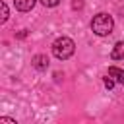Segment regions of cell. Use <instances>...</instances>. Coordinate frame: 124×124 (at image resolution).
Returning a JSON list of instances; mask_svg holds the SVG:
<instances>
[{
	"label": "cell",
	"instance_id": "obj_3",
	"mask_svg": "<svg viewBox=\"0 0 124 124\" xmlns=\"http://www.w3.org/2000/svg\"><path fill=\"white\" fill-rule=\"evenodd\" d=\"M31 66H33L35 70H39V72H45V70L48 68V58H46L45 54H35V56L31 58Z\"/></svg>",
	"mask_w": 124,
	"mask_h": 124
},
{
	"label": "cell",
	"instance_id": "obj_7",
	"mask_svg": "<svg viewBox=\"0 0 124 124\" xmlns=\"http://www.w3.org/2000/svg\"><path fill=\"white\" fill-rule=\"evenodd\" d=\"M0 21L4 23V21H8V6H6V2H0Z\"/></svg>",
	"mask_w": 124,
	"mask_h": 124
},
{
	"label": "cell",
	"instance_id": "obj_12",
	"mask_svg": "<svg viewBox=\"0 0 124 124\" xmlns=\"http://www.w3.org/2000/svg\"><path fill=\"white\" fill-rule=\"evenodd\" d=\"M25 35H27V31H25V29H23V31H21V33H17V37H19V39H23V37H25Z\"/></svg>",
	"mask_w": 124,
	"mask_h": 124
},
{
	"label": "cell",
	"instance_id": "obj_1",
	"mask_svg": "<svg viewBox=\"0 0 124 124\" xmlns=\"http://www.w3.org/2000/svg\"><path fill=\"white\" fill-rule=\"evenodd\" d=\"M112 27H114V19H112V16H108V14H105V12L97 14V16L91 19V31H93L95 35H99V37L110 35V33H112Z\"/></svg>",
	"mask_w": 124,
	"mask_h": 124
},
{
	"label": "cell",
	"instance_id": "obj_9",
	"mask_svg": "<svg viewBox=\"0 0 124 124\" xmlns=\"http://www.w3.org/2000/svg\"><path fill=\"white\" fill-rule=\"evenodd\" d=\"M114 83H116V81H114V79H112V78H110V76L107 74V76H105V87L112 89V87H114Z\"/></svg>",
	"mask_w": 124,
	"mask_h": 124
},
{
	"label": "cell",
	"instance_id": "obj_4",
	"mask_svg": "<svg viewBox=\"0 0 124 124\" xmlns=\"http://www.w3.org/2000/svg\"><path fill=\"white\" fill-rule=\"evenodd\" d=\"M107 74H108L116 83H124V70H122V68H118V66H110Z\"/></svg>",
	"mask_w": 124,
	"mask_h": 124
},
{
	"label": "cell",
	"instance_id": "obj_8",
	"mask_svg": "<svg viewBox=\"0 0 124 124\" xmlns=\"http://www.w3.org/2000/svg\"><path fill=\"white\" fill-rule=\"evenodd\" d=\"M41 4H43V6H46V8H54V6H58V4H60V0H41Z\"/></svg>",
	"mask_w": 124,
	"mask_h": 124
},
{
	"label": "cell",
	"instance_id": "obj_6",
	"mask_svg": "<svg viewBox=\"0 0 124 124\" xmlns=\"http://www.w3.org/2000/svg\"><path fill=\"white\" fill-rule=\"evenodd\" d=\"M110 58H112V60L124 58V43H116V45H114V48H112V52H110Z\"/></svg>",
	"mask_w": 124,
	"mask_h": 124
},
{
	"label": "cell",
	"instance_id": "obj_11",
	"mask_svg": "<svg viewBox=\"0 0 124 124\" xmlns=\"http://www.w3.org/2000/svg\"><path fill=\"white\" fill-rule=\"evenodd\" d=\"M0 124H16V120H14V118H6V116H2V118H0Z\"/></svg>",
	"mask_w": 124,
	"mask_h": 124
},
{
	"label": "cell",
	"instance_id": "obj_5",
	"mask_svg": "<svg viewBox=\"0 0 124 124\" xmlns=\"http://www.w3.org/2000/svg\"><path fill=\"white\" fill-rule=\"evenodd\" d=\"M35 2H37V0H14V6H16V10H19V12H31L33 6H35Z\"/></svg>",
	"mask_w": 124,
	"mask_h": 124
},
{
	"label": "cell",
	"instance_id": "obj_2",
	"mask_svg": "<svg viewBox=\"0 0 124 124\" xmlns=\"http://www.w3.org/2000/svg\"><path fill=\"white\" fill-rule=\"evenodd\" d=\"M74 52H76V43L70 37H58L52 43V54L58 60H68Z\"/></svg>",
	"mask_w": 124,
	"mask_h": 124
},
{
	"label": "cell",
	"instance_id": "obj_10",
	"mask_svg": "<svg viewBox=\"0 0 124 124\" xmlns=\"http://www.w3.org/2000/svg\"><path fill=\"white\" fill-rule=\"evenodd\" d=\"M72 8L74 10H81L83 8V0H72Z\"/></svg>",
	"mask_w": 124,
	"mask_h": 124
}]
</instances>
